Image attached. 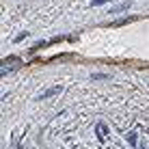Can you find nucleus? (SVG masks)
Masks as SVG:
<instances>
[{"label":"nucleus","mask_w":149,"mask_h":149,"mask_svg":"<svg viewBox=\"0 0 149 149\" xmlns=\"http://www.w3.org/2000/svg\"><path fill=\"white\" fill-rule=\"evenodd\" d=\"M61 91H63V86H50L45 93H41V95H39V100H48V97H52V95H58Z\"/></svg>","instance_id":"nucleus-1"},{"label":"nucleus","mask_w":149,"mask_h":149,"mask_svg":"<svg viewBox=\"0 0 149 149\" xmlns=\"http://www.w3.org/2000/svg\"><path fill=\"white\" fill-rule=\"evenodd\" d=\"M130 7H132V2H123V4H119V7L112 9V13H123L125 9H130Z\"/></svg>","instance_id":"nucleus-2"},{"label":"nucleus","mask_w":149,"mask_h":149,"mask_svg":"<svg viewBox=\"0 0 149 149\" xmlns=\"http://www.w3.org/2000/svg\"><path fill=\"white\" fill-rule=\"evenodd\" d=\"M104 134H106V125H104V123H100V125H97V136L104 138Z\"/></svg>","instance_id":"nucleus-3"},{"label":"nucleus","mask_w":149,"mask_h":149,"mask_svg":"<svg viewBox=\"0 0 149 149\" xmlns=\"http://www.w3.org/2000/svg\"><path fill=\"white\" fill-rule=\"evenodd\" d=\"M15 61H17L15 56H9V58H7V63H15ZM9 71H11V67H2V74H9Z\"/></svg>","instance_id":"nucleus-4"},{"label":"nucleus","mask_w":149,"mask_h":149,"mask_svg":"<svg viewBox=\"0 0 149 149\" xmlns=\"http://www.w3.org/2000/svg\"><path fill=\"white\" fill-rule=\"evenodd\" d=\"M127 141H130L132 145H134V143H136V134H134V132H132V134H127Z\"/></svg>","instance_id":"nucleus-5"}]
</instances>
